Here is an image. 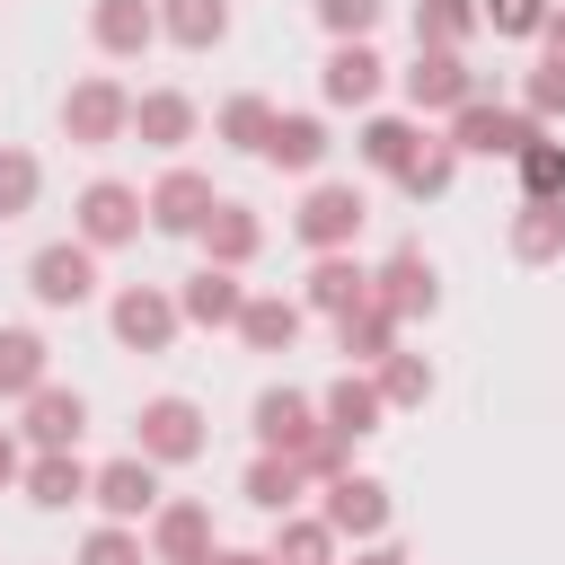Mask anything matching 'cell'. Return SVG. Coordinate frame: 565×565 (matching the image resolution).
<instances>
[{
  "instance_id": "obj_1",
  "label": "cell",
  "mask_w": 565,
  "mask_h": 565,
  "mask_svg": "<svg viewBox=\"0 0 565 565\" xmlns=\"http://www.w3.org/2000/svg\"><path fill=\"white\" fill-rule=\"evenodd\" d=\"M362 221H371V194H362L353 177H309L300 203H291V238H300L309 256H344V247L362 238Z\"/></svg>"
},
{
  "instance_id": "obj_2",
  "label": "cell",
  "mask_w": 565,
  "mask_h": 565,
  "mask_svg": "<svg viewBox=\"0 0 565 565\" xmlns=\"http://www.w3.org/2000/svg\"><path fill=\"white\" fill-rule=\"evenodd\" d=\"M132 450L168 477V468H194L203 450H212V415L194 406V397H177V388H159V397H141V415H132Z\"/></svg>"
},
{
  "instance_id": "obj_3",
  "label": "cell",
  "mask_w": 565,
  "mask_h": 565,
  "mask_svg": "<svg viewBox=\"0 0 565 565\" xmlns=\"http://www.w3.org/2000/svg\"><path fill=\"white\" fill-rule=\"evenodd\" d=\"M124 132H132V88L115 71H79L62 88V141L71 150H115Z\"/></svg>"
},
{
  "instance_id": "obj_4",
  "label": "cell",
  "mask_w": 565,
  "mask_h": 565,
  "mask_svg": "<svg viewBox=\"0 0 565 565\" xmlns=\"http://www.w3.org/2000/svg\"><path fill=\"white\" fill-rule=\"evenodd\" d=\"M150 230V212H141V185H124V177H88L79 185V203H71V238L79 247H132Z\"/></svg>"
},
{
  "instance_id": "obj_5",
  "label": "cell",
  "mask_w": 565,
  "mask_h": 565,
  "mask_svg": "<svg viewBox=\"0 0 565 565\" xmlns=\"http://www.w3.org/2000/svg\"><path fill=\"white\" fill-rule=\"evenodd\" d=\"M441 141H450L459 159H521V150L539 141V124H530L521 106H503V97H468Z\"/></svg>"
},
{
  "instance_id": "obj_6",
  "label": "cell",
  "mask_w": 565,
  "mask_h": 565,
  "mask_svg": "<svg viewBox=\"0 0 565 565\" xmlns=\"http://www.w3.org/2000/svg\"><path fill=\"white\" fill-rule=\"evenodd\" d=\"M371 300H380L397 327H415V318H433V309H441V265L406 238V247H388V256L371 265Z\"/></svg>"
},
{
  "instance_id": "obj_7",
  "label": "cell",
  "mask_w": 565,
  "mask_h": 565,
  "mask_svg": "<svg viewBox=\"0 0 565 565\" xmlns=\"http://www.w3.org/2000/svg\"><path fill=\"white\" fill-rule=\"evenodd\" d=\"M106 327H115V344H124V353H168V344L185 335V318H177V291H168V282H124V291L106 300Z\"/></svg>"
},
{
  "instance_id": "obj_8",
  "label": "cell",
  "mask_w": 565,
  "mask_h": 565,
  "mask_svg": "<svg viewBox=\"0 0 565 565\" xmlns=\"http://www.w3.org/2000/svg\"><path fill=\"white\" fill-rule=\"evenodd\" d=\"M247 433H256V450H282V459H309L318 450V397L309 388H291V380H274V388H256V406H247Z\"/></svg>"
},
{
  "instance_id": "obj_9",
  "label": "cell",
  "mask_w": 565,
  "mask_h": 565,
  "mask_svg": "<svg viewBox=\"0 0 565 565\" xmlns=\"http://www.w3.org/2000/svg\"><path fill=\"white\" fill-rule=\"evenodd\" d=\"M26 291H35V309H88V300H97V247L44 238V247L26 256Z\"/></svg>"
},
{
  "instance_id": "obj_10",
  "label": "cell",
  "mask_w": 565,
  "mask_h": 565,
  "mask_svg": "<svg viewBox=\"0 0 565 565\" xmlns=\"http://www.w3.org/2000/svg\"><path fill=\"white\" fill-rule=\"evenodd\" d=\"M88 503H97V521H124V530H141V521L168 503V486H159V468H150L141 450H124V459L88 468Z\"/></svg>"
},
{
  "instance_id": "obj_11",
  "label": "cell",
  "mask_w": 565,
  "mask_h": 565,
  "mask_svg": "<svg viewBox=\"0 0 565 565\" xmlns=\"http://www.w3.org/2000/svg\"><path fill=\"white\" fill-rule=\"evenodd\" d=\"M318 521H327L335 539H353V547H371V539H388V521H397V503H388V486H380V477H362V468H344L335 486H318Z\"/></svg>"
},
{
  "instance_id": "obj_12",
  "label": "cell",
  "mask_w": 565,
  "mask_h": 565,
  "mask_svg": "<svg viewBox=\"0 0 565 565\" xmlns=\"http://www.w3.org/2000/svg\"><path fill=\"white\" fill-rule=\"evenodd\" d=\"M397 88H406V115H415V124H424V115H459L468 97H486L477 71H468V53H415V62L397 71Z\"/></svg>"
},
{
  "instance_id": "obj_13",
  "label": "cell",
  "mask_w": 565,
  "mask_h": 565,
  "mask_svg": "<svg viewBox=\"0 0 565 565\" xmlns=\"http://www.w3.org/2000/svg\"><path fill=\"white\" fill-rule=\"evenodd\" d=\"M212 203H221V194H212V177H203V168H185V159H168V168H159V185L141 194V212H150V230H159V238H194V230L212 221Z\"/></svg>"
},
{
  "instance_id": "obj_14",
  "label": "cell",
  "mask_w": 565,
  "mask_h": 565,
  "mask_svg": "<svg viewBox=\"0 0 565 565\" xmlns=\"http://www.w3.org/2000/svg\"><path fill=\"white\" fill-rule=\"evenodd\" d=\"M141 547H150V565H203L221 539H212V503H194V494H168L150 521H141Z\"/></svg>"
},
{
  "instance_id": "obj_15",
  "label": "cell",
  "mask_w": 565,
  "mask_h": 565,
  "mask_svg": "<svg viewBox=\"0 0 565 565\" xmlns=\"http://www.w3.org/2000/svg\"><path fill=\"white\" fill-rule=\"evenodd\" d=\"M327 150H335V132H327V115H309V106H274V132H265V168H282V177H327Z\"/></svg>"
},
{
  "instance_id": "obj_16",
  "label": "cell",
  "mask_w": 565,
  "mask_h": 565,
  "mask_svg": "<svg viewBox=\"0 0 565 565\" xmlns=\"http://www.w3.org/2000/svg\"><path fill=\"white\" fill-rule=\"evenodd\" d=\"M194 247H203V265L247 274V265L265 256V212H256V203H238V194H221V203H212V221L194 230Z\"/></svg>"
},
{
  "instance_id": "obj_17",
  "label": "cell",
  "mask_w": 565,
  "mask_h": 565,
  "mask_svg": "<svg viewBox=\"0 0 565 565\" xmlns=\"http://www.w3.org/2000/svg\"><path fill=\"white\" fill-rule=\"evenodd\" d=\"M380 88H388V62H380L371 44H327V62H318V97H327V106L371 115V106H380Z\"/></svg>"
},
{
  "instance_id": "obj_18",
  "label": "cell",
  "mask_w": 565,
  "mask_h": 565,
  "mask_svg": "<svg viewBox=\"0 0 565 565\" xmlns=\"http://www.w3.org/2000/svg\"><path fill=\"white\" fill-rule=\"evenodd\" d=\"M194 132H203V106H194L185 88H141V97H132V132H124V141H141V150L177 159Z\"/></svg>"
},
{
  "instance_id": "obj_19",
  "label": "cell",
  "mask_w": 565,
  "mask_h": 565,
  "mask_svg": "<svg viewBox=\"0 0 565 565\" xmlns=\"http://www.w3.org/2000/svg\"><path fill=\"white\" fill-rule=\"evenodd\" d=\"M79 433H88V397L62 388V380H44V388L18 406V441H26V450H79Z\"/></svg>"
},
{
  "instance_id": "obj_20",
  "label": "cell",
  "mask_w": 565,
  "mask_h": 565,
  "mask_svg": "<svg viewBox=\"0 0 565 565\" xmlns=\"http://www.w3.org/2000/svg\"><path fill=\"white\" fill-rule=\"evenodd\" d=\"M371 300V265L344 247V256H309V274H300V309L309 318H344V309H362Z\"/></svg>"
},
{
  "instance_id": "obj_21",
  "label": "cell",
  "mask_w": 565,
  "mask_h": 565,
  "mask_svg": "<svg viewBox=\"0 0 565 565\" xmlns=\"http://www.w3.org/2000/svg\"><path fill=\"white\" fill-rule=\"evenodd\" d=\"M318 424H327L335 441H371V433L388 424V406H380L371 371H335V380L318 388Z\"/></svg>"
},
{
  "instance_id": "obj_22",
  "label": "cell",
  "mask_w": 565,
  "mask_h": 565,
  "mask_svg": "<svg viewBox=\"0 0 565 565\" xmlns=\"http://www.w3.org/2000/svg\"><path fill=\"white\" fill-rule=\"evenodd\" d=\"M88 44L106 62H141L159 44V9L150 0H88Z\"/></svg>"
},
{
  "instance_id": "obj_23",
  "label": "cell",
  "mask_w": 565,
  "mask_h": 565,
  "mask_svg": "<svg viewBox=\"0 0 565 565\" xmlns=\"http://www.w3.org/2000/svg\"><path fill=\"white\" fill-rule=\"evenodd\" d=\"M18 494H26L35 512H71V503H88V459H79V450H26Z\"/></svg>"
},
{
  "instance_id": "obj_24",
  "label": "cell",
  "mask_w": 565,
  "mask_h": 565,
  "mask_svg": "<svg viewBox=\"0 0 565 565\" xmlns=\"http://www.w3.org/2000/svg\"><path fill=\"white\" fill-rule=\"evenodd\" d=\"M238 309H247V282L221 274V265H194V274L177 282V318H185V327H212V335H221V327H238Z\"/></svg>"
},
{
  "instance_id": "obj_25",
  "label": "cell",
  "mask_w": 565,
  "mask_h": 565,
  "mask_svg": "<svg viewBox=\"0 0 565 565\" xmlns=\"http://www.w3.org/2000/svg\"><path fill=\"white\" fill-rule=\"evenodd\" d=\"M300 327H309V309H300V300H282V291H247V309H238V327H230V335H238L247 353H291V344H300Z\"/></svg>"
},
{
  "instance_id": "obj_26",
  "label": "cell",
  "mask_w": 565,
  "mask_h": 565,
  "mask_svg": "<svg viewBox=\"0 0 565 565\" xmlns=\"http://www.w3.org/2000/svg\"><path fill=\"white\" fill-rule=\"evenodd\" d=\"M415 141H424V124H415V115H380V106H371V115L353 124V159H362L371 177H397V168L415 159Z\"/></svg>"
},
{
  "instance_id": "obj_27",
  "label": "cell",
  "mask_w": 565,
  "mask_h": 565,
  "mask_svg": "<svg viewBox=\"0 0 565 565\" xmlns=\"http://www.w3.org/2000/svg\"><path fill=\"white\" fill-rule=\"evenodd\" d=\"M53 380V344L35 327H0V406H26Z\"/></svg>"
},
{
  "instance_id": "obj_28",
  "label": "cell",
  "mask_w": 565,
  "mask_h": 565,
  "mask_svg": "<svg viewBox=\"0 0 565 565\" xmlns=\"http://www.w3.org/2000/svg\"><path fill=\"white\" fill-rule=\"evenodd\" d=\"M150 9H159V44H177V53L230 44V0H150Z\"/></svg>"
},
{
  "instance_id": "obj_29",
  "label": "cell",
  "mask_w": 565,
  "mask_h": 565,
  "mask_svg": "<svg viewBox=\"0 0 565 565\" xmlns=\"http://www.w3.org/2000/svg\"><path fill=\"white\" fill-rule=\"evenodd\" d=\"M371 388H380V406H388V415H415V406H433L441 371H433L424 353H406V344H397V353H380V362H371Z\"/></svg>"
},
{
  "instance_id": "obj_30",
  "label": "cell",
  "mask_w": 565,
  "mask_h": 565,
  "mask_svg": "<svg viewBox=\"0 0 565 565\" xmlns=\"http://www.w3.org/2000/svg\"><path fill=\"white\" fill-rule=\"evenodd\" d=\"M238 494L256 503V512H300V494H309V477H300V459H282V450H256L247 459V477H238Z\"/></svg>"
},
{
  "instance_id": "obj_31",
  "label": "cell",
  "mask_w": 565,
  "mask_h": 565,
  "mask_svg": "<svg viewBox=\"0 0 565 565\" xmlns=\"http://www.w3.org/2000/svg\"><path fill=\"white\" fill-rule=\"evenodd\" d=\"M503 247H512L521 265H565V203H512Z\"/></svg>"
},
{
  "instance_id": "obj_32",
  "label": "cell",
  "mask_w": 565,
  "mask_h": 565,
  "mask_svg": "<svg viewBox=\"0 0 565 565\" xmlns=\"http://www.w3.org/2000/svg\"><path fill=\"white\" fill-rule=\"evenodd\" d=\"M265 132H274V97H265V88H238V97L212 106V141H221V150H247V159H256Z\"/></svg>"
},
{
  "instance_id": "obj_33",
  "label": "cell",
  "mask_w": 565,
  "mask_h": 565,
  "mask_svg": "<svg viewBox=\"0 0 565 565\" xmlns=\"http://www.w3.org/2000/svg\"><path fill=\"white\" fill-rule=\"evenodd\" d=\"M388 185H397L406 203H441V194L459 185V150H450L441 132H424V141H415V159H406V168H397Z\"/></svg>"
},
{
  "instance_id": "obj_34",
  "label": "cell",
  "mask_w": 565,
  "mask_h": 565,
  "mask_svg": "<svg viewBox=\"0 0 565 565\" xmlns=\"http://www.w3.org/2000/svg\"><path fill=\"white\" fill-rule=\"evenodd\" d=\"M335 353H344V371H371L380 353H397V318H388L380 300L344 309V318H335Z\"/></svg>"
},
{
  "instance_id": "obj_35",
  "label": "cell",
  "mask_w": 565,
  "mask_h": 565,
  "mask_svg": "<svg viewBox=\"0 0 565 565\" xmlns=\"http://www.w3.org/2000/svg\"><path fill=\"white\" fill-rule=\"evenodd\" d=\"M477 0H415V53H468Z\"/></svg>"
},
{
  "instance_id": "obj_36",
  "label": "cell",
  "mask_w": 565,
  "mask_h": 565,
  "mask_svg": "<svg viewBox=\"0 0 565 565\" xmlns=\"http://www.w3.org/2000/svg\"><path fill=\"white\" fill-rule=\"evenodd\" d=\"M265 556H274V565H335V530H327L318 512H282Z\"/></svg>"
},
{
  "instance_id": "obj_37",
  "label": "cell",
  "mask_w": 565,
  "mask_h": 565,
  "mask_svg": "<svg viewBox=\"0 0 565 565\" xmlns=\"http://www.w3.org/2000/svg\"><path fill=\"white\" fill-rule=\"evenodd\" d=\"M512 177H521V203H565V141L539 132V141L512 159Z\"/></svg>"
},
{
  "instance_id": "obj_38",
  "label": "cell",
  "mask_w": 565,
  "mask_h": 565,
  "mask_svg": "<svg viewBox=\"0 0 565 565\" xmlns=\"http://www.w3.org/2000/svg\"><path fill=\"white\" fill-rule=\"evenodd\" d=\"M35 194H44V159L26 141H0V221H26Z\"/></svg>"
},
{
  "instance_id": "obj_39",
  "label": "cell",
  "mask_w": 565,
  "mask_h": 565,
  "mask_svg": "<svg viewBox=\"0 0 565 565\" xmlns=\"http://www.w3.org/2000/svg\"><path fill=\"white\" fill-rule=\"evenodd\" d=\"M309 18L327 26V44H371V26L388 18V0H309Z\"/></svg>"
},
{
  "instance_id": "obj_40",
  "label": "cell",
  "mask_w": 565,
  "mask_h": 565,
  "mask_svg": "<svg viewBox=\"0 0 565 565\" xmlns=\"http://www.w3.org/2000/svg\"><path fill=\"white\" fill-rule=\"evenodd\" d=\"M547 9H556V0H477V26H494L503 44H539Z\"/></svg>"
},
{
  "instance_id": "obj_41",
  "label": "cell",
  "mask_w": 565,
  "mask_h": 565,
  "mask_svg": "<svg viewBox=\"0 0 565 565\" xmlns=\"http://www.w3.org/2000/svg\"><path fill=\"white\" fill-rule=\"evenodd\" d=\"M521 115L547 132V124H565V62H530V79H521Z\"/></svg>"
},
{
  "instance_id": "obj_42",
  "label": "cell",
  "mask_w": 565,
  "mask_h": 565,
  "mask_svg": "<svg viewBox=\"0 0 565 565\" xmlns=\"http://www.w3.org/2000/svg\"><path fill=\"white\" fill-rule=\"evenodd\" d=\"M71 565H150V547H141V530H124V521H97L88 539H79V556Z\"/></svg>"
},
{
  "instance_id": "obj_43",
  "label": "cell",
  "mask_w": 565,
  "mask_h": 565,
  "mask_svg": "<svg viewBox=\"0 0 565 565\" xmlns=\"http://www.w3.org/2000/svg\"><path fill=\"white\" fill-rule=\"evenodd\" d=\"M18 468H26V441H18V424H0V486H18Z\"/></svg>"
},
{
  "instance_id": "obj_44",
  "label": "cell",
  "mask_w": 565,
  "mask_h": 565,
  "mask_svg": "<svg viewBox=\"0 0 565 565\" xmlns=\"http://www.w3.org/2000/svg\"><path fill=\"white\" fill-rule=\"evenodd\" d=\"M539 44H547V62H565V9H547V26H539Z\"/></svg>"
},
{
  "instance_id": "obj_45",
  "label": "cell",
  "mask_w": 565,
  "mask_h": 565,
  "mask_svg": "<svg viewBox=\"0 0 565 565\" xmlns=\"http://www.w3.org/2000/svg\"><path fill=\"white\" fill-rule=\"evenodd\" d=\"M353 565H406V547H388V539H371V547H353Z\"/></svg>"
},
{
  "instance_id": "obj_46",
  "label": "cell",
  "mask_w": 565,
  "mask_h": 565,
  "mask_svg": "<svg viewBox=\"0 0 565 565\" xmlns=\"http://www.w3.org/2000/svg\"><path fill=\"white\" fill-rule=\"evenodd\" d=\"M203 565H274V556H265V547H212Z\"/></svg>"
}]
</instances>
